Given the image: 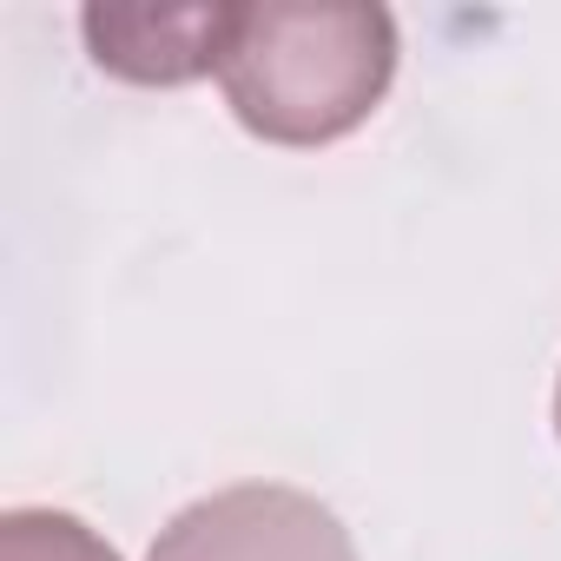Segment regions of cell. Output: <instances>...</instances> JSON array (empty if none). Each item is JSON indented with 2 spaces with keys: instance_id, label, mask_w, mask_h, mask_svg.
I'll return each instance as SVG.
<instances>
[{
  "instance_id": "5",
  "label": "cell",
  "mask_w": 561,
  "mask_h": 561,
  "mask_svg": "<svg viewBox=\"0 0 561 561\" xmlns=\"http://www.w3.org/2000/svg\"><path fill=\"white\" fill-rule=\"evenodd\" d=\"M554 430H561V390H554Z\"/></svg>"
},
{
  "instance_id": "1",
  "label": "cell",
  "mask_w": 561,
  "mask_h": 561,
  "mask_svg": "<svg viewBox=\"0 0 561 561\" xmlns=\"http://www.w3.org/2000/svg\"><path fill=\"white\" fill-rule=\"evenodd\" d=\"M397 80V21L370 0H264L231 8L218 87L244 133L331 146L357 133Z\"/></svg>"
},
{
  "instance_id": "2",
  "label": "cell",
  "mask_w": 561,
  "mask_h": 561,
  "mask_svg": "<svg viewBox=\"0 0 561 561\" xmlns=\"http://www.w3.org/2000/svg\"><path fill=\"white\" fill-rule=\"evenodd\" d=\"M146 561H357V541L305 489L238 482L179 508Z\"/></svg>"
},
{
  "instance_id": "3",
  "label": "cell",
  "mask_w": 561,
  "mask_h": 561,
  "mask_svg": "<svg viewBox=\"0 0 561 561\" xmlns=\"http://www.w3.org/2000/svg\"><path fill=\"white\" fill-rule=\"evenodd\" d=\"M80 27L106 73L139 87H185L198 73H218L231 8H87Z\"/></svg>"
},
{
  "instance_id": "4",
  "label": "cell",
  "mask_w": 561,
  "mask_h": 561,
  "mask_svg": "<svg viewBox=\"0 0 561 561\" xmlns=\"http://www.w3.org/2000/svg\"><path fill=\"white\" fill-rule=\"evenodd\" d=\"M0 561H119L67 508H8L0 515Z\"/></svg>"
}]
</instances>
